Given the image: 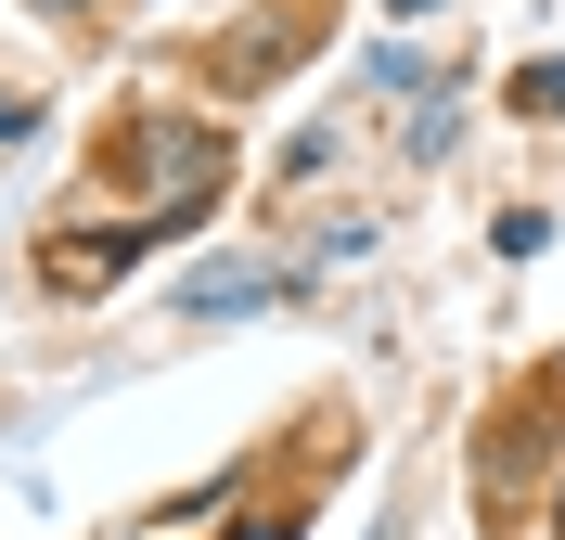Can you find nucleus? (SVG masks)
<instances>
[{"label": "nucleus", "instance_id": "nucleus-4", "mask_svg": "<svg viewBox=\"0 0 565 540\" xmlns=\"http://www.w3.org/2000/svg\"><path fill=\"white\" fill-rule=\"evenodd\" d=\"M232 540H282V528H270V515H257V528H232Z\"/></svg>", "mask_w": 565, "mask_h": 540}, {"label": "nucleus", "instance_id": "nucleus-5", "mask_svg": "<svg viewBox=\"0 0 565 540\" xmlns=\"http://www.w3.org/2000/svg\"><path fill=\"white\" fill-rule=\"evenodd\" d=\"M39 13H90V0H39Z\"/></svg>", "mask_w": 565, "mask_h": 540}, {"label": "nucleus", "instance_id": "nucleus-2", "mask_svg": "<svg viewBox=\"0 0 565 540\" xmlns=\"http://www.w3.org/2000/svg\"><path fill=\"white\" fill-rule=\"evenodd\" d=\"M514 104H527V116H565V65H527V77H514Z\"/></svg>", "mask_w": 565, "mask_h": 540}, {"label": "nucleus", "instance_id": "nucleus-3", "mask_svg": "<svg viewBox=\"0 0 565 540\" xmlns=\"http://www.w3.org/2000/svg\"><path fill=\"white\" fill-rule=\"evenodd\" d=\"M13 129H26V104H0V142H13Z\"/></svg>", "mask_w": 565, "mask_h": 540}, {"label": "nucleus", "instance_id": "nucleus-6", "mask_svg": "<svg viewBox=\"0 0 565 540\" xmlns=\"http://www.w3.org/2000/svg\"><path fill=\"white\" fill-rule=\"evenodd\" d=\"M553 540H565V502H553Z\"/></svg>", "mask_w": 565, "mask_h": 540}, {"label": "nucleus", "instance_id": "nucleus-1", "mask_svg": "<svg viewBox=\"0 0 565 540\" xmlns=\"http://www.w3.org/2000/svg\"><path fill=\"white\" fill-rule=\"evenodd\" d=\"M489 245H501V257H540V245H553V219H540V207H501Z\"/></svg>", "mask_w": 565, "mask_h": 540}]
</instances>
